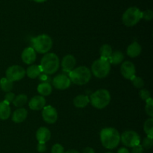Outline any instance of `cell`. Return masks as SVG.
Segmentation results:
<instances>
[{
	"instance_id": "cell-1",
	"label": "cell",
	"mask_w": 153,
	"mask_h": 153,
	"mask_svg": "<svg viewBox=\"0 0 153 153\" xmlns=\"http://www.w3.org/2000/svg\"><path fill=\"white\" fill-rule=\"evenodd\" d=\"M102 146L108 149H115L120 142V134L114 128H105L100 132Z\"/></svg>"
},
{
	"instance_id": "cell-2",
	"label": "cell",
	"mask_w": 153,
	"mask_h": 153,
	"mask_svg": "<svg viewBox=\"0 0 153 153\" xmlns=\"http://www.w3.org/2000/svg\"><path fill=\"white\" fill-rule=\"evenodd\" d=\"M60 66L59 58L58 55L52 52L45 54L40 61V70L48 75H52L58 71Z\"/></svg>"
},
{
	"instance_id": "cell-3",
	"label": "cell",
	"mask_w": 153,
	"mask_h": 153,
	"mask_svg": "<svg viewBox=\"0 0 153 153\" xmlns=\"http://www.w3.org/2000/svg\"><path fill=\"white\" fill-rule=\"evenodd\" d=\"M91 78V72L85 66L74 68L69 73V79L70 82L77 85H86Z\"/></svg>"
},
{
	"instance_id": "cell-4",
	"label": "cell",
	"mask_w": 153,
	"mask_h": 153,
	"mask_svg": "<svg viewBox=\"0 0 153 153\" xmlns=\"http://www.w3.org/2000/svg\"><path fill=\"white\" fill-rule=\"evenodd\" d=\"M110 93L105 89L98 90L90 97L91 105L97 109H102L107 107L110 103Z\"/></svg>"
},
{
	"instance_id": "cell-5",
	"label": "cell",
	"mask_w": 153,
	"mask_h": 153,
	"mask_svg": "<svg viewBox=\"0 0 153 153\" xmlns=\"http://www.w3.org/2000/svg\"><path fill=\"white\" fill-rule=\"evenodd\" d=\"M52 38L47 34H40L32 39V46L34 51L40 54H46L52 49Z\"/></svg>"
},
{
	"instance_id": "cell-6",
	"label": "cell",
	"mask_w": 153,
	"mask_h": 153,
	"mask_svg": "<svg viewBox=\"0 0 153 153\" xmlns=\"http://www.w3.org/2000/svg\"><path fill=\"white\" fill-rule=\"evenodd\" d=\"M111 70V64L105 59H97L91 66V71L94 76L98 79H104L108 76Z\"/></svg>"
},
{
	"instance_id": "cell-7",
	"label": "cell",
	"mask_w": 153,
	"mask_h": 153,
	"mask_svg": "<svg viewBox=\"0 0 153 153\" xmlns=\"http://www.w3.org/2000/svg\"><path fill=\"white\" fill-rule=\"evenodd\" d=\"M142 19V12L136 7H131L127 9L122 17L123 22L128 27L134 26Z\"/></svg>"
},
{
	"instance_id": "cell-8",
	"label": "cell",
	"mask_w": 153,
	"mask_h": 153,
	"mask_svg": "<svg viewBox=\"0 0 153 153\" xmlns=\"http://www.w3.org/2000/svg\"><path fill=\"white\" fill-rule=\"evenodd\" d=\"M123 144L127 147H134L140 144V138L139 134L134 131H126L120 135Z\"/></svg>"
},
{
	"instance_id": "cell-9",
	"label": "cell",
	"mask_w": 153,
	"mask_h": 153,
	"mask_svg": "<svg viewBox=\"0 0 153 153\" xmlns=\"http://www.w3.org/2000/svg\"><path fill=\"white\" fill-rule=\"evenodd\" d=\"M6 78L10 82H16L23 79L25 76V70L19 65H13L6 70Z\"/></svg>"
},
{
	"instance_id": "cell-10",
	"label": "cell",
	"mask_w": 153,
	"mask_h": 153,
	"mask_svg": "<svg viewBox=\"0 0 153 153\" xmlns=\"http://www.w3.org/2000/svg\"><path fill=\"white\" fill-rule=\"evenodd\" d=\"M42 117L43 120L47 123L53 124L58 120V112L56 109L52 106H45L42 111Z\"/></svg>"
},
{
	"instance_id": "cell-11",
	"label": "cell",
	"mask_w": 153,
	"mask_h": 153,
	"mask_svg": "<svg viewBox=\"0 0 153 153\" xmlns=\"http://www.w3.org/2000/svg\"><path fill=\"white\" fill-rule=\"evenodd\" d=\"M70 84H71V82L68 76H67L66 75H58L52 80L53 86L56 89L61 90V91L67 89L70 86Z\"/></svg>"
},
{
	"instance_id": "cell-12",
	"label": "cell",
	"mask_w": 153,
	"mask_h": 153,
	"mask_svg": "<svg viewBox=\"0 0 153 153\" xmlns=\"http://www.w3.org/2000/svg\"><path fill=\"white\" fill-rule=\"evenodd\" d=\"M121 74L125 79L131 80L136 73V69L134 64L131 61H125L122 64L120 67Z\"/></svg>"
},
{
	"instance_id": "cell-13",
	"label": "cell",
	"mask_w": 153,
	"mask_h": 153,
	"mask_svg": "<svg viewBox=\"0 0 153 153\" xmlns=\"http://www.w3.org/2000/svg\"><path fill=\"white\" fill-rule=\"evenodd\" d=\"M21 58H22V61L25 64L30 65L36 61L37 55H36V52L32 47H27L22 52Z\"/></svg>"
},
{
	"instance_id": "cell-14",
	"label": "cell",
	"mask_w": 153,
	"mask_h": 153,
	"mask_svg": "<svg viewBox=\"0 0 153 153\" xmlns=\"http://www.w3.org/2000/svg\"><path fill=\"white\" fill-rule=\"evenodd\" d=\"M46 105V100L42 96H35L28 102V107L34 111L43 109Z\"/></svg>"
},
{
	"instance_id": "cell-15",
	"label": "cell",
	"mask_w": 153,
	"mask_h": 153,
	"mask_svg": "<svg viewBox=\"0 0 153 153\" xmlns=\"http://www.w3.org/2000/svg\"><path fill=\"white\" fill-rule=\"evenodd\" d=\"M76 64V61L75 57L72 55H67L65 57H64V58L62 59L61 67H62L64 71L70 73L75 68Z\"/></svg>"
},
{
	"instance_id": "cell-16",
	"label": "cell",
	"mask_w": 153,
	"mask_h": 153,
	"mask_svg": "<svg viewBox=\"0 0 153 153\" xmlns=\"http://www.w3.org/2000/svg\"><path fill=\"white\" fill-rule=\"evenodd\" d=\"M36 138L38 143H46L51 138V132L49 128L46 127H40L36 132Z\"/></svg>"
},
{
	"instance_id": "cell-17",
	"label": "cell",
	"mask_w": 153,
	"mask_h": 153,
	"mask_svg": "<svg viewBox=\"0 0 153 153\" xmlns=\"http://www.w3.org/2000/svg\"><path fill=\"white\" fill-rule=\"evenodd\" d=\"M28 117V111L24 108H19L13 112L12 115V120L16 123H20L25 120Z\"/></svg>"
},
{
	"instance_id": "cell-18",
	"label": "cell",
	"mask_w": 153,
	"mask_h": 153,
	"mask_svg": "<svg viewBox=\"0 0 153 153\" xmlns=\"http://www.w3.org/2000/svg\"><path fill=\"white\" fill-rule=\"evenodd\" d=\"M141 46L137 41H134L128 46L126 53L131 58H136L141 53Z\"/></svg>"
},
{
	"instance_id": "cell-19",
	"label": "cell",
	"mask_w": 153,
	"mask_h": 153,
	"mask_svg": "<svg viewBox=\"0 0 153 153\" xmlns=\"http://www.w3.org/2000/svg\"><path fill=\"white\" fill-rule=\"evenodd\" d=\"M11 110L10 108V104L5 101L0 102V120H6L10 116Z\"/></svg>"
},
{
	"instance_id": "cell-20",
	"label": "cell",
	"mask_w": 153,
	"mask_h": 153,
	"mask_svg": "<svg viewBox=\"0 0 153 153\" xmlns=\"http://www.w3.org/2000/svg\"><path fill=\"white\" fill-rule=\"evenodd\" d=\"M90 102V98L85 95H78L73 100V104L78 108H85Z\"/></svg>"
},
{
	"instance_id": "cell-21",
	"label": "cell",
	"mask_w": 153,
	"mask_h": 153,
	"mask_svg": "<svg viewBox=\"0 0 153 153\" xmlns=\"http://www.w3.org/2000/svg\"><path fill=\"white\" fill-rule=\"evenodd\" d=\"M37 92L42 96V97H46L52 94V85L47 82L41 83L37 86Z\"/></svg>"
},
{
	"instance_id": "cell-22",
	"label": "cell",
	"mask_w": 153,
	"mask_h": 153,
	"mask_svg": "<svg viewBox=\"0 0 153 153\" xmlns=\"http://www.w3.org/2000/svg\"><path fill=\"white\" fill-rule=\"evenodd\" d=\"M40 66L38 65H31L28 67V69L25 71V74H27L28 77L30 79H36L40 76L41 73Z\"/></svg>"
},
{
	"instance_id": "cell-23",
	"label": "cell",
	"mask_w": 153,
	"mask_h": 153,
	"mask_svg": "<svg viewBox=\"0 0 153 153\" xmlns=\"http://www.w3.org/2000/svg\"><path fill=\"white\" fill-rule=\"evenodd\" d=\"M100 56H101L102 59H105L108 61L110 59L112 53H113V50L110 45L108 44H104L101 46L100 49Z\"/></svg>"
},
{
	"instance_id": "cell-24",
	"label": "cell",
	"mask_w": 153,
	"mask_h": 153,
	"mask_svg": "<svg viewBox=\"0 0 153 153\" xmlns=\"http://www.w3.org/2000/svg\"><path fill=\"white\" fill-rule=\"evenodd\" d=\"M123 59L124 55L123 52H120V51H115V52H113L108 61L110 64L117 65V64H121L123 61Z\"/></svg>"
},
{
	"instance_id": "cell-25",
	"label": "cell",
	"mask_w": 153,
	"mask_h": 153,
	"mask_svg": "<svg viewBox=\"0 0 153 153\" xmlns=\"http://www.w3.org/2000/svg\"><path fill=\"white\" fill-rule=\"evenodd\" d=\"M27 101H28V97L25 94H19L16 97H15L13 101V105L17 108H22L26 104Z\"/></svg>"
},
{
	"instance_id": "cell-26",
	"label": "cell",
	"mask_w": 153,
	"mask_h": 153,
	"mask_svg": "<svg viewBox=\"0 0 153 153\" xmlns=\"http://www.w3.org/2000/svg\"><path fill=\"white\" fill-rule=\"evenodd\" d=\"M13 82H10V80L7 79V78H2L0 80V88L1 89V91H3L4 92H10L11 90L13 89Z\"/></svg>"
},
{
	"instance_id": "cell-27",
	"label": "cell",
	"mask_w": 153,
	"mask_h": 153,
	"mask_svg": "<svg viewBox=\"0 0 153 153\" xmlns=\"http://www.w3.org/2000/svg\"><path fill=\"white\" fill-rule=\"evenodd\" d=\"M143 129L148 137H153V118L150 117L146 120L143 125Z\"/></svg>"
},
{
	"instance_id": "cell-28",
	"label": "cell",
	"mask_w": 153,
	"mask_h": 153,
	"mask_svg": "<svg viewBox=\"0 0 153 153\" xmlns=\"http://www.w3.org/2000/svg\"><path fill=\"white\" fill-rule=\"evenodd\" d=\"M146 114L149 115L150 117H153V100L152 99L149 98L147 100H146V107H145Z\"/></svg>"
},
{
	"instance_id": "cell-29",
	"label": "cell",
	"mask_w": 153,
	"mask_h": 153,
	"mask_svg": "<svg viewBox=\"0 0 153 153\" xmlns=\"http://www.w3.org/2000/svg\"><path fill=\"white\" fill-rule=\"evenodd\" d=\"M131 82H132L133 85H134L135 88H142L144 86V82H143V80L140 77H138V76H134V77L131 79Z\"/></svg>"
},
{
	"instance_id": "cell-30",
	"label": "cell",
	"mask_w": 153,
	"mask_h": 153,
	"mask_svg": "<svg viewBox=\"0 0 153 153\" xmlns=\"http://www.w3.org/2000/svg\"><path fill=\"white\" fill-rule=\"evenodd\" d=\"M153 137H146V138H144V140H143V144H142V146H143V149H149L150 148H152V145H153V140H152Z\"/></svg>"
},
{
	"instance_id": "cell-31",
	"label": "cell",
	"mask_w": 153,
	"mask_h": 153,
	"mask_svg": "<svg viewBox=\"0 0 153 153\" xmlns=\"http://www.w3.org/2000/svg\"><path fill=\"white\" fill-rule=\"evenodd\" d=\"M52 153H64V148L60 143H55L52 148Z\"/></svg>"
},
{
	"instance_id": "cell-32",
	"label": "cell",
	"mask_w": 153,
	"mask_h": 153,
	"mask_svg": "<svg viewBox=\"0 0 153 153\" xmlns=\"http://www.w3.org/2000/svg\"><path fill=\"white\" fill-rule=\"evenodd\" d=\"M139 94H140V98H141L143 100H144V101H146V100H147L148 99L150 98V93H149V91H147V90L146 89L140 90Z\"/></svg>"
},
{
	"instance_id": "cell-33",
	"label": "cell",
	"mask_w": 153,
	"mask_h": 153,
	"mask_svg": "<svg viewBox=\"0 0 153 153\" xmlns=\"http://www.w3.org/2000/svg\"><path fill=\"white\" fill-rule=\"evenodd\" d=\"M153 17V13L151 10H146L142 12V18L146 20H151Z\"/></svg>"
},
{
	"instance_id": "cell-34",
	"label": "cell",
	"mask_w": 153,
	"mask_h": 153,
	"mask_svg": "<svg viewBox=\"0 0 153 153\" xmlns=\"http://www.w3.org/2000/svg\"><path fill=\"white\" fill-rule=\"evenodd\" d=\"M14 98H15L14 94H13V93H11V92H8L6 94L5 97H4V101H5L6 102H7L10 104V102H13Z\"/></svg>"
},
{
	"instance_id": "cell-35",
	"label": "cell",
	"mask_w": 153,
	"mask_h": 153,
	"mask_svg": "<svg viewBox=\"0 0 153 153\" xmlns=\"http://www.w3.org/2000/svg\"><path fill=\"white\" fill-rule=\"evenodd\" d=\"M143 150H144V149L143 148L142 145L138 144V145H137V146L132 147V151H131V152L132 153H143Z\"/></svg>"
},
{
	"instance_id": "cell-36",
	"label": "cell",
	"mask_w": 153,
	"mask_h": 153,
	"mask_svg": "<svg viewBox=\"0 0 153 153\" xmlns=\"http://www.w3.org/2000/svg\"><path fill=\"white\" fill-rule=\"evenodd\" d=\"M37 149L39 152H44L46 150V143H38L37 146Z\"/></svg>"
},
{
	"instance_id": "cell-37",
	"label": "cell",
	"mask_w": 153,
	"mask_h": 153,
	"mask_svg": "<svg viewBox=\"0 0 153 153\" xmlns=\"http://www.w3.org/2000/svg\"><path fill=\"white\" fill-rule=\"evenodd\" d=\"M83 153H95V151L91 147H86L84 149Z\"/></svg>"
},
{
	"instance_id": "cell-38",
	"label": "cell",
	"mask_w": 153,
	"mask_h": 153,
	"mask_svg": "<svg viewBox=\"0 0 153 153\" xmlns=\"http://www.w3.org/2000/svg\"><path fill=\"white\" fill-rule=\"evenodd\" d=\"M117 153H130V152L128 149H126V148L125 147H123V148H120V149L117 151Z\"/></svg>"
},
{
	"instance_id": "cell-39",
	"label": "cell",
	"mask_w": 153,
	"mask_h": 153,
	"mask_svg": "<svg viewBox=\"0 0 153 153\" xmlns=\"http://www.w3.org/2000/svg\"><path fill=\"white\" fill-rule=\"evenodd\" d=\"M64 153H80L79 152H78L77 150H75V149H70V150L67 151Z\"/></svg>"
},
{
	"instance_id": "cell-40",
	"label": "cell",
	"mask_w": 153,
	"mask_h": 153,
	"mask_svg": "<svg viewBox=\"0 0 153 153\" xmlns=\"http://www.w3.org/2000/svg\"><path fill=\"white\" fill-rule=\"evenodd\" d=\"M33 1H34L35 2H37V3H42V2H44V1H46V0H33Z\"/></svg>"
},
{
	"instance_id": "cell-41",
	"label": "cell",
	"mask_w": 153,
	"mask_h": 153,
	"mask_svg": "<svg viewBox=\"0 0 153 153\" xmlns=\"http://www.w3.org/2000/svg\"><path fill=\"white\" fill-rule=\"evenodd\" d=\"M107 153H112V152H107Z\"/></svg>"
}]
</instances>
